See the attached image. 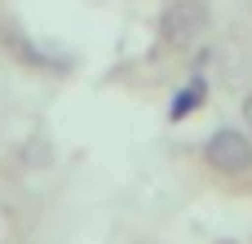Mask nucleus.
<instances>
[{
	"label": "nucleus",
	"mask_w": 252,
	"mask_h": 244,
	"mask_svg": "<svg viewBox=\"0 0 252 244\" xmlns=\"http://www.w3.org/2000/svg\"><path fill=\"white\" fill-rule=\"evenodd\" d=\"M213 13H208V0H173L164 9V40L173 49H190L204 31H208Z\"/></svg>",
	"instance_id": "1"
},
{
	"label": "nucleus",
	"mask_w": 252,
	"mask_h": 244,
	"mask_svg": "<svg viewBox=\"0 0 252 244\" xmlns=\"http://www.w3.org/2000/svg\"><path fill=\"white\" fill-rule=\"evenodd\" d=\"M204 160L217 169V173H230V178H239V173H248L252 169V142L244 129H217L208 142H204Z\"/></svg>",
	"instance_id": "2"
},
{
	"label": "nucleus",
	"mask_w": 252,
	"mask_h": 244,
	"mask_svg": "<svg viewBox=\"0 0 252 244\" xmlns=\"http://www.w3.org/2000/svg\"><path fill=\"white\" fill-rule=\"evenodd\" d=\"M204 93H208V80H204V76H195L190 84H182V89H177V98L168 102V120H186V116L204 102Z\"/></svg>",
	"instance_id": "3"
},
{
	"label": "nucleus",
	"mask_w": 252,
	"mask_h": 244,
	"mask_svg": "<svg viewBox=\"0 0 252 244\" xmlns=\"http://www.w3.org/2000/svg\"><path fill=\"white\" fill-rule=\"evenodd\" d=\"M244 124H248V129H252V93H248V98H244Z\"/></svg>",
	"instance_id": "4"
}]
</instances>
